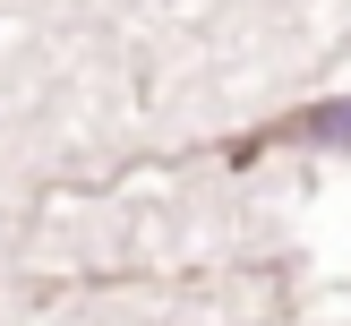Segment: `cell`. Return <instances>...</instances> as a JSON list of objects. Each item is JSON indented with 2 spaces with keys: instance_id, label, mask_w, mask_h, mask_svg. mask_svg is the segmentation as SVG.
<instances>
[{
  "instance_id": "6da1fadb",
  "label": "cell",
  "mask_w": 351,
  "mask_h": 326,
  "mask_svg": "<svg viewBox=\"0 0 351 326\" xmlns=\"http://www.w3.org/2000/svg\"><path fill=\"white\" fill-rule=\"evenodd\" d=\"M266 146H351V95H335V103H308V112H283V120H266L257 137H240V146H232V163H249V154H266Z\"/></svg>"
}]
</instances>
